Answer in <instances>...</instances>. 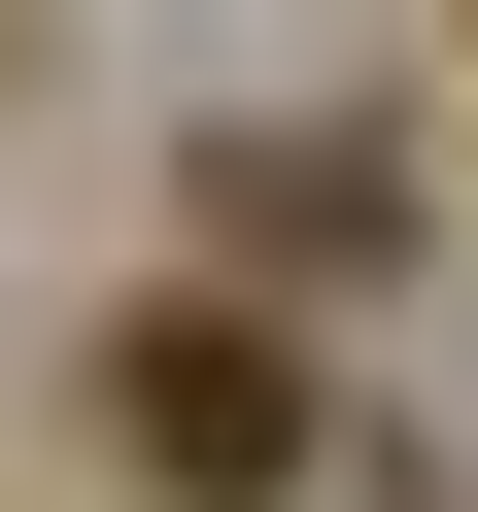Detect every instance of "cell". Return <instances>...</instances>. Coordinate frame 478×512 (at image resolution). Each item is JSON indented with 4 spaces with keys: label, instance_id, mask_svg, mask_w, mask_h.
<instances>
[{
    "label": "cell",
    "instance_id": "1",
    "mask_svg": "<svg viewBox=\"0 0 478 512\" xmlns=\"http://www.w3.org/2000/svg\"><path fill=\"white\" fill-rule=\"evenodd\" d=\"M103 444H137L171 512H308V478H342V410L274 376V308H137V342H103Z\"/></svg>",
    "mask_w": 478,
    "mask_h": 512
},
{
    "label": "cell",
    "instance_id": "2",
    "mask_svg": "<svg viewBox=\"0 0 478 512\" xmlns=\"http://www.w3.org/2000/svg\"><path fill=\"white\" fill-rule=\"evenodd\" d=\"M342 274H410V171L376 137H205V308H342Z\"/></svg>",
    "mask_w": 478,
    "mask_h": 512
}]
</instances>
